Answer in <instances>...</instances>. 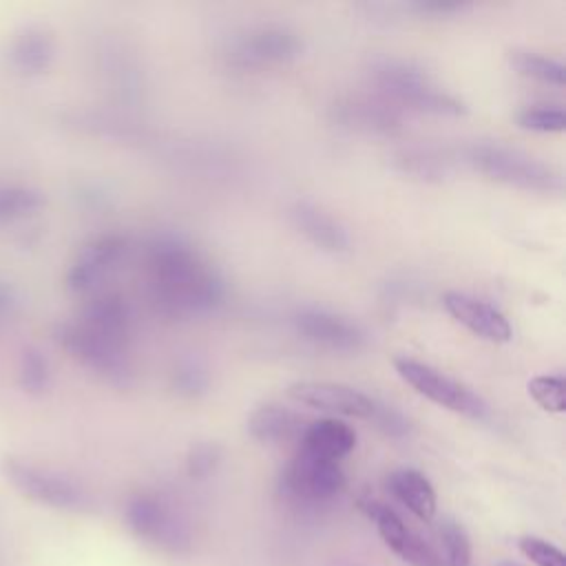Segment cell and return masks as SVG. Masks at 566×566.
I'll list each match as a JSON object with an SVG mask.
<instances>
[{"mask_svg": "<svg viewBox=\"0 0 566 566\" xmlns=\"http://www.w3.org/2000/svg\"><path fill=\"white\" fill-rule=\"evenodd\" d=\"M367 515L376 522L378 535L382 542L409 566H444L440 553L433 544H429L420 533L409 528L405 520L387 504L367 500L363 502Z\"/></svg>", "mask_w": 566, "mask_h": 566, "instance_id": "7c38bea8", "label": "cell"}, {"mask_svg": "<svg viewBox=\"0 0 566 566\" xmlns=\"http://www.w3.org/2000/svg\"><path fill=\"white\" fill-rule=\"evenodd\" d=\"M298 442H301V451L323 460L338 462L340 458L354 451L356 431L343 420L323 418L305 424Z\"/></svg>", "mask_w": 566, "mask_h": 566, "instance_id": "d6986e66", "label": "cell"}, {"mask_svg": "<svg viewBox=\"0 0 566 566\" xmlns=\"http://www.w3.org/2000/svg\"><path fill=\"white\" fill-rule=\"evenodd\" d=\"M292 327L307 343L329 352H358L367 345V332L356 321L323 307L296 310Z\"/></svg>", "mask_w": 566, "mask_h": 566, "instance_id": "30bf717a", "label": "cell"}, {"mask_svg": "<svg viewBox=\"0 0 566 566\" xmlns=\"http://www.w3.org/2000/svg\"><path fill=\"white\" fill-rule=\"evenodd\" d=\"M442 305L453 316V321H458L478 338L489 343H509L513 336L509 318L486 301L451 290L442 296Z\"/></svg>", "mask_w": 566, "mask_h": 566, "instance_id": "5bb4252c", "label": "cell"}, {"mask_svg": "<svg viewBox=\"0 0 566 566\" xmlns=\"http://www.w3.org/2000/svg\"><path fill=\"white\" fill-rule=\"evenodd\" d=\"M385 484H387V491L394 495V500H398L418 520L431 522L436 517V509H438L436 491L429 478L418 469H411V467L394 469L387 475Z\"/></svg>", "mask_w": 566, "mask_h": 566, "instance_id": "ffe728a7", "label": "cell"}, {"mask_svg": "<svg viewBox=\"0 0 566 566\" xmlns=\"http://www.w3.org/2000/svg\"><path fill=\"white\" fill-rule=\"evenodd\" d=\"M20 305H22L20 290L13 283L0 279V321H7L11 316H15Z\"/></svg>", "mask_w": 566, "mask_h": 566, "instance_id": "836d02e7", "label": "cell"}, {"mask_svg": "<svg viewBox=\"0 0 566 566\" xmlns=\"http://www.w3.org/2000/svg\"><path fill=\"white\" fill-rule=\"evenodd\" d=\"M345 489V473L338 462L298 453L281 469L279 493L294 504L316 506L338 497Z\"/></svg>", "mask_w": 566, "mask_h": 566, "instance_id": "52a82bcc", "label": "cell"}, {"mask_svg": "<svg viewBox=\"0 0 566 566\" xmlns=\"http://www.w3.org/2000/svg\"><path fill=\"white\" fill-rule=\"evenodd\" d=\"M144 281L153 307L168 318L214 312L226 298V281L188 239L161 232L144 252Z\"/></svg>", "mask_w": 566, "mask_h": 566, "instance_id": "6da1fadb", "label": "cell"}, {"mask_svg": "<svg viewBox=\"0 0 566 566\" xmlns=\"http://www.w3.org/2000/svg\"><path fill=\"white\" fill-rule=\"evenodd\" d=\"M77 321L113 340L130 345L135 314H133L130 303L119 292L93 294L84 303Z\"/></svg>", "mask_w": 566, "mask_h": 566, "instance_id": "2e32d148", "label": "cell"}, {"mask_svg": "<svg viewBox=\"0 0 566 566\" xmlns=\"http://www.w3.org/2000/svg\"><path fill=\"white\" fill-rule=\"evenodd\" d=\"M396 164L402 172L420 179H442L447 175V159L431 150H405L396 157Z\"/></svg>", "mask_w": 566, "mask_h": 566, "instance_id": "f1b7e54d", "label": "cell"}, {"mask_svg": "<svg viewBox=\"0 0 566 566\" xmlns=\"http://www.w3.org/2000/svg\"><path fill=\"white\" fill-rule=\"evenodd\" d=\"M515 124L533 133H562L566 128V115L562 106H526L515 115Z\"/></svg>", "mask_w": 566, "mask_h": 566, "instance_id": "83f0119b", "label": "cell"}, {"mask_svg": "<svg viewBox=\"0 0 566 566\" xmlns=\"http://www.w3.org/2000/svg\"><path fill=\"white\" fill-rule=\"evenodd\" d=\"M18 385L29 396H42L51 387V365L42 349L24 347L18 365Z\"/></svg>", "mask_w": 566, "mask_h": 566, "instance_id": "d4e9b609", "label": "cell"}, {"mask_svg": "<svg viewBox=\"0 0 566 566\" xmlns=\"http://www.w3.org/2000/svg\"><path fill=\"white\" fill-rule=\"evenodd\" d=\"M528 396L551 413H562L566 409V380L562 374L535 376L526 385Z\"/></svg>", "mask_w": 566, "mask_h": 566, "instance_id": "4316f807", "label": "cell"}, {"mask_svg": "<svg viewBox=\"0 0 566 566\" xmlns=\"http://www.w3.org/2000/svg\"><path fill=\"white\" fill-rule=\"evenodd\" d=\"M405 9L416 11L420 15H453L462 9H467V4L462 2H442V0H420V2H409L405 4Z\"/></svg>", "mask_w": 566, "mask_h": 566, "instance_id": "d6a6232c", "label": "cell"}, {"mask_svg": "<svg viewBox=\"0 0 566 566\" xmlns=\"http://www.w3.org/2000/svg\"><path fill=\"white\" fill-rule=\"evenodd\" d=\"M520 553L531 559L535 566H566V555L559 546L535 537V535H522L517 539Z\"/></svg>", "mask_w": 566, "mask_h": 566, "instance_id": "4dcf8cb0", "label": "cell"}, {"mask_svg": "<svg viewBox=\"0 0 566 566\" xmlns=\"http://www.w3.org/2000/svg\"><path fill=\"white\" fill-rule=\"evenodd\" d=\"M303 429L305 424L301 416L276 402L256 407L248 418V433L263 444H279L301 438Z\"/></svg>", "mask_w": 566, "mask_h": 566, "instance_id": "44dd1931", "label": "cell"}, {"mask_svg": "<svg viewBox=\"0 0 566 566\" xmlns=\"http://www.w3.org/2000/svg\"><path fill=\"white\" fill-rule=\"evenodd\" d=\"M128 252V239L117 232L99 234L91 239L73 259L66 272L69 290L77 294L95 292L102 281L119 265Z\"/></svg>", "mask_w": 566, "mask_h": 566, "instance_id": "8fae6325", "label": "cell"}, {"mask_svg": "<svg viewBox=\"0 0 566 566\" xmlns=\"http://www.w3.org/2000/svg\"><path fill=\"white\" fill-rule=\"evenodd\" d=\"M287 396L301 405L354 418H369L376 405L360 389L332 380H296L287 387Z\"/></svg>", "mask_w": 566, "mask_h": 566, "instance_id": "4fadbf2b", "label": "cell"}, {"mask_svg": "<svg viewBox=\"0 0 566 566\" xmlns=\"http://www.w3.org/2000/svg\"><path fill=\"white\" fill-rule=\"evenodd\" d=\"M367 420H371L378 427V431H382L389 438H407L411 433L409 418H405V413H400L391 405H385V402H378V400H376L374 411Z\"/></svg>", "mask_w": 566, "mask_h": 566, "instance_id": "1f68e13d", "label": "cell"}, {"mask_svg": "<svg viewBox=\"0 0 566 566\" xmlns=\"http://www.w3.org/2000/svg\"><path fill=\"white\" fill-rule=\"evenodd\" d=\"M464 161L489 179L533 192H562L564 177L557 168L500 144H471L462 150Z\"/></svg>", "mask_w": 566, "mask_h": 566, "instance_id": "277c9868", "label": "cell"}, {"mask_svg": "<svg viewBox=\"0 0 566 566\" xmlns=\"http://www.w3.org/2000/svg\"><path fill=\"white\" fill-rule=\"evenodd\" d=\"M53 340L84 369L102 380L126 387L133 380V360L128 345L113 340L80 321H64L53 327Z\"/></svg>", "mask_w": 566, "mask_h": 566, "instance_id": "3957f363", "label": "cell"}, {"mask_svg": "<svg viewBox=\"0 0 566 566\" xmlns=\"http://www.w3.org/2000/svg\"><path fill=\"white\" fill-rule=\"evenodd\" d=\"M223 451L217 442H197L186 455V471L195 480H203L219 467Z\"/></svg>", "mask_w": 566, "mask_h": 566, "instance_id": "f546056e", "label": "cell"}, {"mask_svg": "<svg viewBox=\"0 0 566 566\" xmlns=\"http://www.w3.org/2000/svg\"><path fill=\"white\" fill-rule=\"evenodd\" d=\"M369 80L380 93V99L391 106H407L431 115L458 117L467 113V106L440 88L431 75L409 60L378 57L369 66Z\"/></svg>", "mask_w": 566, "mask_h": 566, "instance_id": "7a4b0ae2", "label": "cell"}, {"mask_svg": "<svg viewBox=\"0 0 566 566\" xmlns=\"http://www.w3.org/2000/svg\"><path fill=\"white\" fill-rule=\"evenodd\" d=\"M497 566H520V564H515V562H500Z\"/></svg>", "mask_w": 566, "mask_h": 566, "instance_id": "e575fe53", "label": "cell"}, {"mask_svg": "<svg viewBox=\"0 0 566 566\" xmlns=\"http://www.w3.org/2000/svg\"><path fill=\"white\" fill-rule=\"evenodd\" d=\"M172 389L184 398H199L210 387V369L206 360L197 354L181 356L170 374Z\"/></svg>", "mask_w": 566, "mask_h": 566, "instance_id": "7402d4cb", "label": "cell"}, {"mask_svg": "<svg viewBox=\"0 0 566 566\" xmlns=\"http://www.w3.org/2000/svg\"><path fill=\"white\" fill-rule=\"evenodd\" d=\"M332 119L340 126L374 135H389L400 128L398 108L380 97H343L332 106Z\"/></svg>", "mask_w": 566, "mask_h": 566, "instance_id": "9a60e30c", "label": "cell"}, {"mask_svg": "<svg viewBox=\"0 0 566 566\" xmlns=\"http://www.w3.org/2000/svg\"><path fill=\"white\" fill-rule=\"evenodd\" d=\"M303 51L296 31L285 24H256L234 33L226 46V60L232 69L254 71L274 64H287Z\"/></svg>", "mask_w": 566, "mask_h": 566, "instance_id": "5b68a950", "label": "cell"}, {"mask_svg": "<svg viewBox=\"0 0 566 566\" xmlns=\"http://www.w3.org/2000/svg\"><path fill=\"white\" fill-rule=\"evenodd\" d=\"M128 528L144 542L168 551L184 553L190 546V528L179 511L157 493H137L124 511Z\"/></svg>", "mask_w": 566, "mask_h": 566, "instance_id": "8992f818", "label": "cell"}, {"mask_svg": "<svg viewBox=\"0 0 566 566\" xmlns=\"http://www.w3.org/2000/svg\"><path fill=\"white\" fill-rule=\"evenodd\" d=\"M438 553L444 566H471V539L467 528L458 520L442 517L438 522Z\"/></svg>", "mask_w": 566, "mask_h": 566, "instance_id": "603a6c76", "label": "cell"}, {"mask_svg": "<svg viewBox=\"0 0 566 566\" xmlns=\"http://www.w3.org/2000/svg\"><path fill=\"white\" fill-rule=\"evenodd\" d=\"M394 367L398 371V376L411 385L420 396H424L427 400L458 411L467 418L473 420H482L489 413V405L484 402L482 396H478L475 391H471L467 385L458 382L455 378L442 374L440 369L420 363L411 356H396L394 358Z\"/></svg>", "mask_w": 566, "mask_h": 566, "instance_id": "9c48e42d", "label": "cell"}, {"mask_svg": "<svg viewBox=\"0 0 566 566\" xmlns=\"http://www.w3.org/2000/svg\"><path fill=\"white\" fill-rule=\"evenodd\" d=\"M44 206V195L27 186H0V221H15L35 214Z\"/></svg>", "mask_w": 566, "mask_h": 566, "instance_id": "484cf974", "label": "cell"}, {"mask_svg": "<svg viewBox=\"0 0 566 566\" xmlns=\"http://www.w3.org/2000/svg\"><path fill=\"white\" fill-rule=\"evenodd\" d=\"M2 473L24 497L40 504L64 511H84L91 504L88 493L75 480L22 458L7 455L2 460Z\"/></svg>", "mask_w": 566, "mask_h": 566, "instance_id": "ba28073f", "label": "cell"}, {"mask_svg": "<svg viewBox=\"0 0 566 566\" xmlns=\"http://www.w3.org/2000/svg\"><path fill=\"white\" fill-rule=\"evenodd\" d=\"M509 60H511V66L526 77L555 84V86H564L566 82V66L555 57L539 55L533 51H511Z\"/></svg>", "mask_w": 566, "mask_h": 566, "instance_id": "cb8c5ba5", "label": "cell"}, {"mask_svg": "<svg viewBox=\"0 0 566 566\" xmlns=\"http://www.w3.org/2000/svg\"><path fill=\"white\" fill-rule=\"evenodd\" d=\"M292 223L296 230L316 248L325 252H345L349 248V234L345 226L310 201H296L290 208Z\"/></svg>", "mask_w": 566, "mask_h": 566, "instance_id": "ac0fdd59", "label": "cell"}, {"mask_svg": "<svg viewBox=\"0 0 566 566\" xmlns=\"http://www.w3.org/2000/svg\"><path fill=\"white\" fill-rule=\"evenodd\" d=\"M55 57L53 35L38 24L22 27L15 31L7 46V60L13 71L20 75H40L44 73Z\"/></svg>", "mask_w": 566, "mask_h": 566, "instance_id": "e0dca14e", "label": "cell"}]
</instances>
